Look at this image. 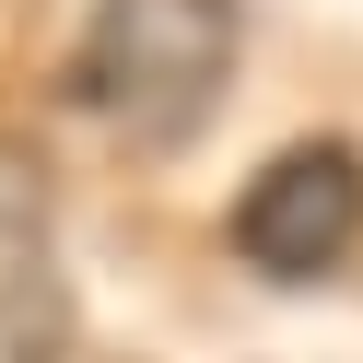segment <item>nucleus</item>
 <instances>
[{"instance_id": "f257e3e1", "label": "nucleus", "mask_w": 363, "mask_h": 363, "mask_svg": "<svg viewBox=\"0 0 363 363\" xmlns=\"http://www.w3.org/2000/svg\"><path fill=\"white\" fill-rule=\"evenodd\" d=\"M235 82V0H94L71 48V106L118 141H188Z\"/></svg>"}, {"instance_id": "f03ea898", "label": "nucleus", "mask_w": 363, "mask_h": 363, "mask_svg": "<svg viewBox=\"0 0 363 363\" xmlns=\"http://www.w3.org/2000/svg\"><path fill=\"white\" fill-rule=\"evenodd\" d=\"M363 246V152L352 141H293L269 152L258 176H246L235 199V258L258 269V281H328L340 258Z\"/></svg>"}]
</instances>
